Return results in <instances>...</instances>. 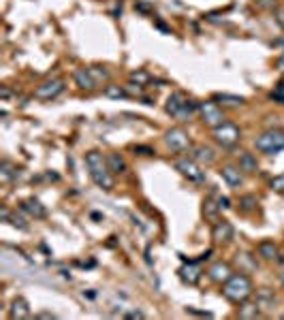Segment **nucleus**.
Listing matches in <instances>:
<instances>
[{
	"mask_svg": "<svg viewBox=\"0 0 284 320\" xmlns=\"http://www.w3.org/2000/svg\"><path fill=\"white\" fill-rule=\"evenodd\" d=\"M13 175H17V169L13 167L9 160H2V165H0V180H2V182H9Z\"/></svg>",
	"mask_w": 284,
	"mask_h": 320,
	"instance_id": "27",
	"label": "nucleus"
},
{
	"mask_svg": "<svg viewBox=\"0 0 284 320\" xmlns=\"http://www.w3.org/2000/svg\"><path fill=\"white\" fill-rule=\"evenodd\" d=\"M276 66H278V70H282V73H284V52H282V56L278 58V62H276Z\"/></svg>",
	"mask_w": 284,
	"mask_h": 320,
	"instance_id": "38",
	"label": "nucleus"
},
{
	"mask_svg": "<svg viewBox=\"0 0 284 320\" xmlns=\"http://www.w3.org/2000/svg\"><path fill=\"white\" fill-rule=\"evenodd\" d=\"M239 169L246 171V173H254V171H259V162H257V158H254V154L241 152V156H239Z\"/></svg>",
	"mask_w": 284,
	"mask_h": 320,
	"instance_id": "21",
	"label": "nucleus"
},
{
	"mask_svg": "<svg viewBox=\"0 0 284 320\" xmlns=\"http://www.w3.org/2000/svg\"><path fill=\"white\" fill-rule=\"evenodd\" d=\"M90 73H92V77H94L96 79V83L101 85L103 81H109V70L105 68V66H90Z\"/></svg>",
	"mask_w": 284,
	"mask_h": 320,
	"instance_id": "29",
	"label": "nucleus"
},
{
	"mask_svg": "<svg viewBox=\"0 0 284 320\" xmlns=\"http://www.w3.org/2000/svg\"><path fill=\"white\" fill-rule=\"evenodd\" d=\"M259 9L263 11H276L278 9V0H254Z\"/></svg>",
	"mask_w": 284,
	"mask_h": 320,
	"instance_id": "30",
	"label": "nucleus"
},
{
	"mask_svg": "<svg viewBox=\"0 0 284 320\" xmlns=\"http://www.w3.org/2000/svg\"><path fill=\"white\" fill-rule=\"evenodd\" d=\"M152 81V75L147 73V70L139 68V70H133L131 73V83H137V85H147Z\"/></svg>",
	"mask_w": 284,
	"mask_h": 320,
	"instance_id": "26",
	"label": "nucleus"
},
{
	"mask_svg": "<svg viewBox=\"0 0 284 320\" xmlns=\"http://www.w3.org/2000/svg\"><path fill=\"white\" fill-rule=\"evenodd\" d=\"M165 143H167V147L171 149V152L180 154V152H184V149L190 147V137H188V132L184 130V128L175 126V128H171V130H167Z\"/></svg>",
	"mask_w": 284,
	"mask_h": 320,
	"instance_id": "8",
	"label": "nucleus"
},
{
	"mask_svg": "<svg viewBox=\"0 0 284 320\" xmlns=\"http://www.w3.org/2000/svg\"><path fill=\"white\" fill-rule=\"evenodd\" d=\"M65 81L62 79H47V81H43L39 85L37 90H34V96L37 98H41V101H52V98H56V96H60L62 92H65Z\"/></svg>",
	"mask_w": 284,
	"mask_h": 320,
	"instance_id": "9",
	"label": "nucleus"
},
{
	"mask_svg": "<svg viewBox=\"0 0 284 320\" xmlns=\"http://www.w3.org/2000/svg\"><path fill=\"white\" fill-rule=\"evenodd\" d=\"M190 158H195L199 165H212L216 160V152L210 145H195L190 152Z\"/></svg>",
	"mask_w": 284,
	"mask_h": 320,
	"instance_id": "15",
	"label": "nucleus"
},
{
	"mask_svg": "<svg viewBox=\"0 0 284 320\" xmlns=\"http://www.w3.org/2000/svg\"><path fill=\"white\" fill-rule=\"evenodd\" d=\"M274 19H276V24L284 30V6H278V9L274 11Z\"/></svg>",
	"mask_w": 284,
	"mask_h": 320,
	"instance_id": "33",
	"label": "nucleus"
},
{
	"mask_svg": "<svg viewBox=\"0 0 284 320\" xmlns=\"http://www.w3.org/2000/svg\"><path fill=\"white\" fill-rule=\"evenodd\" d=\"M269 186H272V190H276V192H280V194H284V173L276 175L274 180L269 182Z\"/></svg>",
	"mask_w": 284,
	"mask_h": 320,
	"instance_id": "31",
	"label": "nucleus"
},
{
	"mask_svg": "<svg viewBox=\"0 0 284 320\" xmlns=\"http://www.w3.org/2000/svg\"><path fill=\"white\" fill-rule=\"evenodd\" d=\"M214 101H216V103H222V105H226V107H239V105L246 103V98H244V96H235V94H226V92H222V94H216V96H214Z\"/></svg>",
	"mask_w": 284,
	"mask_h": 320,
	"instance_id": "22",
	"label": "nucleus"
},
{
	"mask_svg": "<svg viewBox=\"0 0 284 320\" xmlns=\"http://www.w3.org/2000/svg\"><path fill=\"white\" fill-rule=\"evenodd\" d=\"M218 211H220V205L218 201H212V198H208V201L203 203V216L208 218V220H218Z\"/></svg>",
	"mask_w": 284,
	"mask_h": 320,
	"instance_id": "24",
	"label": "nucleus"
},
{
	"mask_svg": "<svg viewBox=\"0 0 284 320\" xmlns=\"http://www.w3.org/2000/svg\"><path fill=\"white\" fill-rule=\"evenodd\" d=\"M9 220H11V224H13V226H17V229H22V231H26V229H28V224L24 222V218H19V216H9Z\"/></svg>",
	"mask_w": 284,
	"mask_h": 320,
	"instance_id": "34",
	"label": "nucleus"
},
{
	"mask_svg": "<svg viewBox=\"0 0 284 320\" xmlns=\"http://www.w3.org/2000/svg\"><path fill=\"white\" fill-rule=\"evenodd\" d=\"M107 165H109V169H111V173H118V175L126 173V169H129V165H126V160H124L118 152L107 154Z\"/></svg>",
	"mask_w": 284,
	"mask_h": 320,
	"instance_id": "19",
	"label": "nucleus"
},
{
	"mask_svg": "<svg viewBox=\"0 0 284 320\" xmlns=\"http://www.w3.org/2000/svg\"><path fill=\"white\" fill-rule=\"evenodd\" d=\"M9 316L11 318H30V305H28V301L24 297H15L11 303V310H9Z\"/></svg>",
	"mask_w": 284,
	"mask_h": 320,
	"instance_id": "17",
	"label": "nucleus"
},
{
	"mask_svg": "<svg viewBox=\"0 0 284 320\" xmlns=\"http://www.w3.org/2000/svg\"><path fill=\"white\" fill-rule=\"evenodd\" d=\"M73 79H75V83L79 85L81 90L92 92V90H96V88H98V83H96L94 77H92L90 68H77L75 73H73Z\"/></svg>",
	"mask_w": 284,
	"mask_h": 320,
	"instance_id": "13",
	"label": "nucleus"
},
{
	"mask_svg": "<svg viewBox=\"0 0 284 320\" xmlns=\"http://www.w3.org/2000/svg\"><path fill=\"white\" fill-rule=\"evenodd\" d=\"M105 96L107 98H129V90L124 88V85H116V83H109L105 85Z\"/></svg>",
	"mask_w": 284,
	"mask_h": 320,
	"instance_id": "23",
	"label": "nucleus"
},
{
	"mask_svg": "<svg viewBox=\"0 0 284 320\" xmlns=\"http://www.w3.org/2000/svg\"><path fill=\"white\" fill-rule=\"evenodd\" d=\"M135 9H137L139 13H143V15H150V13H154V6L150 2H145V0H137Z\"/></svg>",
	"mask_w": 284,
	"mask_h": 320,
	"instance_id": "32",
	"label": "nucleus"
},
{
	"mask_svg": "<svg viewBox=\"0 0 284 320\" xmlns=\"http://www.w3.org/2000/svg\"><path fill=\"white\" fill-rule=\"evenodd\" d=\"M37 318H56V316L49 314V312H43V314H37Z\"/></svg>",
	"mask_w": 284,
	"mask_h": 320,
	"instance_id": "40",
	"label": "nucleus"
},
{
	"mask_svg": "<svg viewBox=\"0 0 284 320\" xmlns=\"http://www.w3.org/2000/svg\"><path fill=\"white\" fill-rule=\"evenodd\" d=\"M261 316V308L257 303H246L244 301V305L239 308V318H259Z\"/></svg>",
	"mask_w": 284,
	"mask_h": 320,
	"instance_id": "25",
	"label": "nucleus"
},
{
	"mask_svg": "<svg viewBox=\"0 0 284 320\" xmlns=\"http://www.w3.org/2000/svg\"><path fill=\"white\" fill-rule=\"evenodd\" d=\"M182 260L186 262L182 269H180V280L184 284H190V286H195V284L201 280V267H199L197 260H190L186 256H182Z\"/></svg>",
	"mask_w": 284,
	"mask_h": 320,
	"instance_id": "10",
	"label": "nucleus"
},
{
	"mask_svg": "<svg viewBox=\"0 0 284 320\" xmlns=\"http://www.w3.org/2000/svg\"><path fill=\"white\" fill-rule=\"evenodd\" d=\"M282 318H284V314H282Z\"/></svg>",
	"mask_w": 284,
	"mask_h": 320,
	"instance_id": "42",
	"label": "nucleus"
},
{
	"mask_svg": "<svg viewBox=\"0 0 284 320\" xmlns=\"http://www.w3.org/2000/svg\"><path fill=\"white\" fill-rule=\"evenodd\" d=\"M86 167L90 171L92 182L103 190H111L113 188V173L107 165V158H103L101 152H88L86 154Z\"/></svg>",
	"mask_w": 284,
	"mask_h": 320,
	"instance_id": "1",
	"label": "nucleus"
},
{
	"mask_svg": "<svg viewBox=\"0 0 284 320\" xmlns=\"http://www.w3.org/2000/svg\"><path fill=\"white\" fill-rule=\"evenodd\" d=\"M126 318H145V314L141 310H133V312H129V314H126Z\"/></svg>",
	"mask_w": 284,
	"mask_h": 320,
	"instance_id": "37",
	"label": "nucleus"
},
{
	"mask_svg": "<svg viewBox=\"0 0 284 320\" xmlns=\"http://www.w3.org/2000/svg\"><path fill=\"white\" fill-rule=\"evenodd\" d=\"M212 134H214L216 143L222 145V147H233L241 139V130L235 124H231V122H222L220 126H216Z\"/></svg>",
	"mask_w": 284,
	"mask_h": 320,
	"instance_id": "5",
	"label": "nucleus"
},
{
	"mask_svg": "<svg viewBox=\"0 0 284 320\" xmlns=\"http://www.w3.org/2000/svg\"><path fill=\"white\" fill-rule=\"evenodd\" d=\"M199 116H201L203 122L208 126H212V128H216V126H220L224 122V113L218 107V103H214V101L199 103Z\"/></svg>",
	"mask_w": 284,
	"mask_h": 320,
	"instance_id": "7",
	"label": "nucleus"
},
{
	"mask_svg": "<svg viewBox=\"0 0 284 320\" xmlns=\"http://www.w3.org/2000/svg\"><path fill=\"white\" fill-rule=\"evenodd\" d=\"M280 282H282V286H284V273L280 275Z\"/></svg>",
	"mask_w": 284,
	"mask_h": 320,
	"instance_id": "41",
	"label": "nucleus"
},
{
	"mask_svg": "<svg viewBox=\"0 0 284 320\" xmlns=\"http://www.w3.org/2000/svg\"><path fill=\"white\" fill-rule=\"evenodd\" d=\"M259 256L265 260H276L278 258V246L274 244V241H261L259 244Z\"/></svg>",
	"mask_w": 284,
	"mask_h": 320,
	"instance_id": "20",
	"label": "nucleus"
},
{
	"mask_svg": "<svg viewBox=\"0 0 284 320\" xmlns=\"http://www.w3.org/2000/svg\"><path fill=\"white\" fill-rule=\"evenodd\" d=\"M257 205H259L257 196H252V194L239 196V209H241V211H252L254 207H257Z\"/></svg>",
	"mask_w": 284,
	"mask_h": 320,
	"instance_id": "28",
	"label": "nucleus"
},
{
	"mask_svg": "<svg viewBox=\"0 0 284 320\" xmlns=\"http://www.w3.org/2000/svg\"><path fill=\"white\" fill-rule=\"evenodd\" d=\"M222 293L224 297L229 299L233 303H244L248 299L252 297L254 293V286H252V280L248 277L246 273H233L229 280L222 284Z\"/></svg>",
	"mask_w": 284,
	"mask_h": 320,
	"instance_id": "2",
	"label": "nucleus"
},
{
	"mask_svg": "<svg viewBox=\"0 0 284 320\" xmlns=\"http://www.w3.org/2000/svg\"><path fill=\"white\" fill-rule=\"evenodd\" d=\"M276 295H274V290H269V288H261L259 293H257V305L261 310H272L274 305H276Z\"/></svg>",
	"mask_w": 284,
	"mask_h": 320,
	"instance_id": "18",
	"label": "nucleus"
},
{
	"mask_svg": "<svg viewBox=\"0 0 284 320\" xmlns=\"http://www.w3.org/2000/svg\"><path fill=\"white\" fill-rule=\"evenodd\" d=\"M175 169L186 177L188 182H195V184H203L205 182V171L203 167L199 165L195 158H180L175 160Z\"/></svg>",
	"mask_w": 284,
	"mask_h": 320,
	"instance_id": "6",
	"label": "nucleus"
},
{
	"mask_svg": "<svg viewBox=\"0 0 284 320\" xmlns=\"http://www.w3.org/2000/svg\"><path fill=\"white\" fill-rule=\"evenodd\" d=\"M233 235H235V231H233L231 222H226V220H216V222H214V229H212V239H214L216 244H229V241L233 239Z\"/></svg>",
	"mask_w": 284,
	"mask_h": 320,
	"instance_id": "11",
	"label": "nucleus"
},
{
	"mask_svg": "<svg viewBox=\"0 0 284 320\" xmlns=\"http://www.w3.org/2000/svg\"><path fill=\"white\" fill-rule=\"evenodd\" d=\"M22 211H26L30 218L34 220H43L47 216V209L45 205H41V201H37V198H28V201L22 203Z\"/></svg>",
	"mask_w": 284,
	"mask_h": 320,
	"instance_id": "16",
	"label": "nucleus"
},
{
	"mask_svg": "<svg viewBox=\"0 0 284 320\" xmlns=\"http://www.w3.org/2000/svg\"><path fill=\"white\" fill-rule=\"evenodd\" d=\"M135 152L141 154V156H154V149L152 147H145V145H135Z\"/></svg>",
	"mask_w": 284,
	"mask_h": 320,
	"instance_id": "35",
	"label": "nucleus"
},
{
	"mask_svg": "<svg viewBox=\"0 0 284 320\" xmlns=\"http://www.w3.org/2000/svg\"><path fill=\"white\" fill-rule=\"evenodd\" d=\"M220 175H222V180L226 182V186H231V188H239L241 184H244V177H241L239 167L226 165V167H222V171H220Z\"/></svg>",
	"mask_w": 284,
	"mask_h": 320,
	"instance_id": "14",
	"label": "nucleus"
},
{
	"mask_svg": "<svg viewBox=\"0 0 284 320\" xmlns=\"http://www.w3.org/2000/svg\"><path fill=\"white\" fill-rule=\"evenodd\" d=\"M156 28H158V30H162V32H169V28L165 24H160V21H156Z\"/></svg>",
	"mask_w": 284,
	"mask_h": 320,
	"instance_id": "39",
	"label": "nucleus"
},
{
	"mask_svg": "<svg viewBox=\"0 0 284 320\" xmlns=\"http://www.w3.org/2000/svg\"><path fill=\"white\" fill-rule=\"evenodd\" d=\"M208 275H210V280H212V282H216V284H224V282L233 275V271H231L229 262L218 260V262H214V265H212V267L208 269Z\"/></svg>",
	"mask_w": 284,
	"mask_h": 320,
	"instance_id": "12",
	"label": "nucleus"
},
{
	"mask_svg": "<svg viewBox=\"0 0 284 320\" xmlns=\"http://www.w3.org/2000/svg\"><path fill=\"white\" fill-rule=\"evenodd\" d=\"M257 149L263 154H280L284 149V130H280V128H274V130H267L263 132L261 137L257 139Z\"/></svg>",
	"mask_w": 284,
	"mask_h": 320,
	"instance_id": "4",
	"label": "nucleus"
},
{
	"mask_svg": "<svg viewBox=\"0 0 284 320\" xmlns=\"http://www.w3.org/2000/svg\"><path fill=\"white\" fill-rule=\"evenodd\" d=\"M218 205H220V209H231V198L229 196H218Z\"/></svg>",
	"mask_w": 284,
	"mask_h": 320,
	"instance_id": "36",
	"label": "nucleus"
},
{
	"mask_svg": "<svg viewBox=\"0 0 284 320\" xmlns=\"http://www.w3.org/2000/svg\"><path fill=\"white\" fill-rule=\"evenodd\" d=\"M165 109L171 118L180 120V122H186V120L193 118L195 111H199V103L186 98L182 92H173V94H169V98H167Z\"/></svg>",
	"mask_w": 284,
	"mask_h": 320,
	"instance_id": "3",
	"label": "nucleus"
}]
</instances>
